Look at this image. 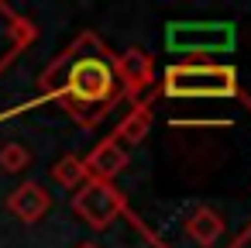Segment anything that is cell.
<instances>
[{"label":"cell","mask_w":251,"mask_h":248,"mask_svg":"<svg viewBox=\"0 0 251 248\" xmlns=\"http://www.w3.org/2000/svg\"><path fill=\"white\" fill-rule=\"evenodd\" d=\"M114 80H121V93L124 97H138L155 83V62L148 52L141 49H127L121 59H114Z\"/></svg>","instance_id":"5"},{"label":"cell","mask_w":251,"mask_h":248,"mask_svg":"<svg viewBox=\"0 0 251 248\" xmlns=\"http://www.w3.org/2000/svg\"><path fill=\"white\" fill-rule=\"evenodd\" d=\"M148 131H151V107H148V100H138V104H134V110L117 124V131L110 135V141H114V145H121V148L127 152V148L141 145Z\"/></svg>","instance_id":"9"},{"label":"cell","mask_w":251,"mask_h":248,"mask_svg":"<svg viewBox=\"0 0 251 248\" xmlns=\"http://www.w3.org/2000/svg\"><path fill=\"white\" fill-rule=\"evenodd\" d=\"M28 162H31V152L25 145H18V141H7L0 148V169L4 172H25Z\"/></svg>","instance_id":"12"},{"label":"cell","mask_w":251,"mask_h":248,"mask_svg":"<svg viewBox=\"0 0 251 248\" xmlns=\"http://www.w3.org/2000/svg\"><path fill=\"white\" fill-rule=\"evenodd\" d=\"M76 248H100V245H97V241H79Z\"/></svg>","instance_id":"13"},{"label":"cell","mask_w":251,"mask_h":248,"mask_svg":"<svg viewBox=\"0 0 251 248\" xmlns=\"http://www.w3.org/2000/svg\"><path fill=\"white\" fill-rule=\"evenodd\" d=\"M121 97L117 90V80H114V69L107 59L100 55H83L69 66L66 73V90H62V104L73 107V114L79 107H100V117L107 114V107Z\"/></svg>","instance_id":"1"},{"label":"cell","mask_w":251,"mask_h":248,"mask_svg":"<svg viewBox=\"0 0 251 248\" xmlns=\"http://www.w3.org/2000/svg\"><path fill=\"white\" fill-rule=\"evenodd\" d=\"M186 234H189V241H196L200 248H210V245L224 234V220H220V214H217L213 207H196V210L189 214V220H186Z\"/></svg>","instance_id":"10"},{"label":"cell","mask_w":251,"mask_h":248,"mask_svg":"<svg viewBox=\"0 0 251 248\" xmlns=\"http://www.w3.org/2000/svg\"><path fill=\"white\" fill-rule=\"evenodd\" d=\"M165 97H237V73L230 66L179 62L165 69Z\"/></svg>","instance_id":"2"},{"label":"cell","mask_w":251,"mask_h":248,"mask_svg":"<svg viewBox=\"0 0 251 248\" xmlns=\"http://www.w3.org/2000/svg\"><path fill=\"white\" fill-rule=\"evenodd\" d=\"M165 45L172 52H182V55H210V52H224L234 45V25H169V35H165Z\"/></svg>","instance_id":"4"},{"label":"cell","mask_w":251,"mask_h":248,"mask_svg":"<svg viewBox=\"0 0 251 248\" xmlns=\"http://www.w3.org/2000/svg\"><path fill=\"white\" fill-rule=\"evenodd\" d=\"M52 179H55L59 186H66V190H79V186L86 183V165H83V159H79V155H62V159L52 165Z\"/></svg>","instance_id":"11"},{"label":"cell","mask_w":251,"mask_h":248,"mask_svg":"<svg viewBox=\"0 0 251 248\" xmlns=\"http://www.w3.org/2000/svg\"><path fill=\"white\" fill-rule=\"evenodd\" d=\"M49 207H52V196H49V190H45L42 183H35V179L21 183V186L7 196V210H11L21 224L42 220V217L49 214Z\"/></svg>","instance_id":"7"},{"label":"cell","mask_w":251,"mask_h":248,"mask_svg":"<svg viewBox=\"0 0 251 248\" xmlns=\"http://www.w3.org/2000/svg\"><path fill=\"white\" fill-rule=\"evenodd\" d=\"M73 210L93 227V231H107L121 214H124V193L110 183H97V179H86L76 196H73Z\"/></svg>","instance_id":"3"},{"label":"cell","mask_w":251,"mask_h":248,"mask_svg":"<svg viewBox=\"0 0 251 248\" xmlns=\"http://www.w3.org/2000/svg\"><path fill=\"white\" fill-rule=\"evenodd\" d=\"M97 42V35H79L59 59H52L49 66H45V73L38 76V90H42V97H62V90H66V73H69V66L76 62V59H83L79 52L83 49H90Z\"/></svg>","instance_id":"6"},{"label":"cell","mask_w":251,"mask_h":248,"mask_svg":"<svg viewBox=\"0 0 251 248\" xmlns=\"http://www.w3.org/2000/svg\"><path fill=\"white\" fill-rule=\"evenodd\" d=\"M83 165H86V179L110 183L117 172H124V165H127V152L107 138V141H100V145L83 159Z\"/></svg>","instance_id":"8"}]
</instances>
